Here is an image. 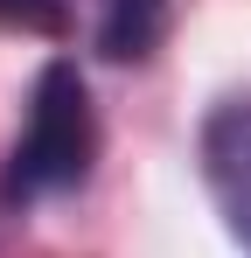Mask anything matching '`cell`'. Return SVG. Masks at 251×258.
Listing matches in <instances>:
<instances>
[{
	"label": "cell",
	"mask_w": 251,
	"mask_h": 258,
	"mask_svg": "<svg viewBox=\"0 0 251 258\" xmlns=\"http://www.w3.org/2000/svg\"><path fill=\"white\" fill-rule=\"evenodd\" d=\"M203 181L230 237L251 251V98H223L203 119Z\"/></svg>",
	"instance_id": "cell-2"
},
{
	"label": "cell",
	"mask_w": 251,
	"mask_h": 258,
	"mask_svg": "<svg viewBox=\"0 0 251 258\" xmlns=\"http://www.w3.org/2000/svg\"><path fill=\"white\" fill-rule=\"evenodd\" d=\"M98 161V119H91V91H84L77 63H42L35 91H28V126L7 154V203H42L77 188Z\"/></svg>",
	"instance_id": "cell-1"
},
{
	"label": "cell",
	"mask_w": 251,
	"mask_h": 258,
	"mask_svg": "<svg viewBox=\"0 0 251 258\" xmlns=\"http://www.w3.org/2000/svg\"><path fill=\"white\" fill-rule=\"evenodd\" d=\"M167 35V0H98V56L147 63Z\"/></svg>",
	"instance_id": "cell-3"
},
{
	"label": "cell",
	"mask_w": 251,
	"mask_h": 258,
	"mask_svg": "<svg viewBox=\"0 0 251 258\" xmlns=\"http://www.w3.org/2000/svg\"><path fill=\"white\" fill-rule=\"evenodd\" d=\"M0 28H21V35H63V28H70V0H0Z\"/></svg>",
	"instance_id": "cell-4"
}]
</instances>
